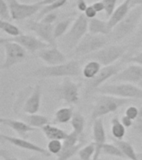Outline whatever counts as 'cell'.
I'll use <instances>...</instances> for the list:
<instances>
[{
    "label": "cell",
    "instance_id": "4dcf8cb0",
    "mask_svg": "<svg viewBox=\"0 0 142 160\" xmlns=\"http://www.w3.org/2000/svg\"><path fill=\"white\" fill-rule=\"evenodd\" d=\"M0 28L2 32L7 33V35L11 36V38H15L22 35V31L19 29V28L16 25L12 24L9 21H3L0 20Z\"/></svg>",
    "mask_w": 142,
    "mask_h": 160
},
{
    "label": "cell",
    "instance_id": "681fc988",
    "mask_svg": "<svg viewBox=\"0 0 142 160\" xmlns=\"http://www.w3.org/2000/svg\"><path fill=\"white\" fill-rule=\"evenodd\" d=\"M57 0H42L40 1V3L42 5V6H46V5H48L50 3H52V2H56Z\"/></svg>",
    "mask_w": 142,
    "mask_h": 160
},
{
    "label": "cell",
    "instance_id": "ee69618b",
    "mask_svg": "<svg viewBox=\"0 0 142 160\" xmlns=\"http://www.w3.org/2000/svg\"><path fill=\"white\" fill-rule=\"evenodd\" d=\"M85 16L88 18V19H92V18H95L97 14V12L95 10V8H93L92 5H89L88 7H87V10L85 11L84 12Z\"/></svg>",
    "mask_w": 142,
    "mask_h": 160
},
{
    "label": "cell",
    "instance_id": "ffe728a7",
    "mask_svg": "<svg viewBox=\"0 0 142 160\" xmlns=\"http://www.w3.org/2000/svg\"><path fill=\"white\" fill-rule=\"evenodd\" d=\"M130 2H131V0H125L121 4H120L118 7L116 8L113 13L110 16L107 22H108L109 28L111 29V31L121 20H123L126 17V15L130 12V8L131 7Z\"/></svg>",
    "mask_w": 142,
    "mask_h": 160
},
{
    "label": "cell",
    "instance_id": "603a6c76",
    "mask_svg": "<svg viewBox=\"0 0 142 160\" xmlns=\"http://www.w3.org/2000/svg\"><path fill=\"white\" fill-rule=\"evenodd\" d=\"M114 143L117 145L119 148L121 150L122 153L125 155V158L129 160H141L140 158L139 155L135 152L133 145L128 141L125 140H114Z\"/></svg>",
    "mask_w": 142,
    "mask_h": 160
},
{
    "label": "cell",
    "instance_id": "44dd1931",
    "mask_svg": "<svg viewBox=\"0 0 142 160\" xmlns=\"http://www.w3.org/2000/svg\"><path fill=\"white\" fill-rule=\"evenodd\" d=\"M88 32L94 35H108L111 32V29L107 21L95 18L89 20Z\"/></svg>",
    "mask_w": 142,
    "mask_h": 160
},
{
    "label": "cell",
    "instance_id": "f907efd6",
    "mask_svg": "<svg viewBox=\"0 0 142 160\" xmlns=\"http://www.w3.org/2000/svg\"><path fill=\"white\" fill-rule=\"evenodd\" d=\"M22 1H23V2H24L27 3V2H30V1H32V0H22Z\"/></svg>",
    "mask_w": 142,
    "mask_h": 160
},
{
    "label": "cell",
    "instance_id": "cb8c5ba5",
    "mask_svg": "<svg viewBox=\"0 0 142 160\" xmlns=\"http://www.w3.org/2000/svg\"><path fill=\"white\" fill-rule=\"evenodd\" d=\"M102 65L96 60H90L83 66L82 73L86 79L92 80L97 76L102 69Z\"/></svg>",
    "mask_w": 142,
    "mask_h": 160
},
{
    "label": "cell",
    "instance_id": "d6986e66",
    "mask_svg": "<svg viewBox=\"0 0 142 160\" xmlns=\"http://www.w3.org/2000/svg\"><path fill=\"white\" fill-rule=\"evenodd\" d=\"M0 123L4 126H7L14 132H16L17 134L22 138L26 137V135L28 132H34L37 130L33 127H31L25 121L17 119H12V118H0Z\"/></svg>",
    "mask_w": 142,
    "mask_h": 160
},
{
    "label": "cell",
    "instance_id": "e0dca14e",
    "mask_svg": "<svg viewBox=\"0 0 142 160\" xmlns=\"http://www.w3.org/2000/svg\"><path fill=\"white\" fill-rule=\"evenodd\" d=\"M42 99V85L38 83L35 86L28 97L26 98L22 105V110L27 114L37 113L41 107Z\"/></svg>",
    "mask_w": 142,
    "mask_h": 160
},
{
    "label": "cell",
    "instance_id": "816d5d0a",
    "mask_svg": "<svg viewBox=\"0 0 142 160\" xmlns=\"http://www.w3.org/2000/svg\"><path fill=\"white\" fill-rule=\"evenodd\" d=\"M98 160H107V159H105V158H99Z\"/></svg>",
    "mask_w": 142,
    "mask_h": 160
},
{
    "label": "cell",
    "instance_id": "277c9868",
    "mask_svg": "<svg viewBox=\"0 0 142 160\" xmlns=\"http://www.w3.org/2000/svg\"><path fill=\"white\" fill-rule=\"evenodd\" d=\"M96 92L100 94L111 95L125 99L142 100L141 88L128 82H114L102 85Z\"/></svg>",
    "mask_w": 142,
    "mask_h": 160
},
{
    "label": "cell",
    "instance_id": "d6a6232c",
    "mask_svg": "<svg viewBox=\"0 0 142 160\" xmlns=\"http://www.w3.org/2000/svg\"><path fill=\"white\" fill-rule=\"evenodd\" d=\"M102 153L111 157H117L121 158H125V155L122 153L121 150L115 143H106L102 148Z\"/></svg>",
    "mask_w": 142,
    "mask_h": 160
},
{
    "label": "cell",
    "instance_id": "c3c4849f",
    "mask_svg": "<svg viewBox=\"0 0 142 160\" xmlns=\"http://www.w3.org/2000/svg\"><path fill=\"white\" fill-rule=\"evenodd\" d=\"M138 5H141L142 6V0H131V2H130V6L131 7L138 6Z\"/></svg>",
    "mask_w": 142,
    "mask_h": 160
},
{
    "label": "cell",
    "instance_id": "8fae6325",
    "mask_svg": "<svg viewBox=\"0 0 142 160\" xmlns=\"http://www.w3.org/2000/svg\"><path fill=\"white\" fill-rule=\"evenodd\" d=\"M114 82H128L132 84L142 85V66L137 64L128 65L111 78Z\"/></svg>",
    "mask_w": 142,
    "mask_h": 160
},
{
    "label": "cell",
    "instance_id": "ac0fdd59",
    "mask_svg": "<svg viewBox=\"0 0 142 160\" xmlns=\"http://www.w3.org/2000/svg\"><path fill=\"white\" fill-rule=\"evenodd\" d=\"M37 57L47 64V66H54L67 62L65 54L57 47L47 48L37 52Z\"/></svg>",
    "mask_w": 142,
    "mask_h": 160
},
{
    "label": "cell",
    "instance_id": "30bf717a",
    "mask_svg": "<svg viewBox=\"0 0 142 160\" xmlns=\"http://www.w3.org/2000/svg\"><path fill=\"white\" fill-rule=\"evenodd\" d=\"M122 69V62H117L114 64L102 67L99 73L93 79L89 80L87 82V92H96L97 88L102 87L105 82L111 79Z\"/></svg>",
    "mask_w": 142,
    "mask_h": 160
},
{
    "label": "cell",
    "instance_id": "8992f818",
    "mask_svg": "<svg viewBox=\"0 0 142 160\" xmlns=\"http://www.w3.org/2000/svg\"><path fill=\"white\" fill-rule=\"evenodd\" d=\"M129 47L125 45H107L97 52L84 58L85 59L96 60L102 66H109L117 62L128 50Z\"/></svg>",
    "mask_w": 142,
    "mask_h": 160
},
{
    "label": "cell",
    "instance_id": "484cf974",
    "mask_svg": "<svg viewBox=\"0 0 142 160\" xmlns=\"http://www.w3.org/2000/svg\"><path fill=\"white\" fill-rule=\"evenodd\" d=\"M111 132L115 139L122 140L126 133V128L122 124L118 117L112 118L111 120Z\"/></svg>",
    "mask_w": 142,
    "mask_h": 160
},
{
    "label": "cell",
    "instance_id": "83f0119b",
    "mask_svg": "<svg viewBox=\"0 0 142 160\" xmlns=\"http://www.w3.org/2000/svg\"><path fill=\"white\" fill-rule=\"evenodd\" d=\"M83 144L84 142H81L75 146H63L62 151L57 155V160H69L73 156L78 153Z\"/></svg>",
    "mask_w": 142,
    "mask_h": 160
},
{
    "label": "cell",
    "instance_id": "7a4b0ae2",
    "mask_svg": "<svg viewBox=\"0 0 142 160\" xmlns=\"http://www.w3.org/2000/svg\"><path fill=\"white\" fill-rule=\"evenodd\" d=\"M142 19V6H135L126 17L112 29L111 37L115 41H121L137 30Z\"/></svg>",
    "mask_w": 142,
    "mask_h": 160
},
{
    "label": "cell",
    "instance_id": "4fadbf2b",
    "mask_svg": "<svg viewBox=\"0 0 142 160\" xmlns=\"http://www.w3.org/2000/svg\"><path fill=\"white\" fill-rule=\"evenodd\" d=\"M59 98L69 104H77L79 102V84L69 78H65L57 90Z\"/></svg>",
    "mask_w": 142,
    "mask_h": 160
},
{
    "label": "cell",
    "instance_id": "bcb514c9",
    "mask_svg": "<svg viewBox=\"0 0 142 160\" xmlns=\"http://www.w3.org/2000/svg\"><path fill=\"white\" fill-rule=\"evenodd\" d=\"M77 9L79 10L80 12H82L84 13L85 11L87 10V7H88V5H87L86 0H77Z\"/></svg>",
    "mask_w": 142,
    "mask_h": 160
},
{
    "label": "cell",
    "instance_id": "ba28073f",
    "mask_svg": "<svg viewBox=\"0 0 142 160\" xmlns=\"http://www.w3.org/2000/svg\"><path fill=\"white\" fill-rule=\"evenodd\" d=\"M107 42L108 38L105 35H94L87 32L76 47L74 53L79 57H86L107 46Z\"/></svg>",
    "mask_w": 142,
    "mask_h": 160
},
{
    "label": "cell",
    "instance_id": "f546056e",
    "mask_svg": "<svg viewBox=\"0 0 142 160\" xmlns=\"http://www.w3.org/2000/svg\"><path fill=\"white\" fill-rule=\"evenodd\" d=\"M70 122H71V126L72 128V131L80 136H82L84 132L85 125H86V120H85L84 116L81 112H76L74 113V116Z\"/></svg>",
    "mask_w": 142,
    "mask_h": 160
},
{
    "label": "cell",
    "instance_id": "f35d334b",
    "mask_svg": "<svg viewBox=\"0 0 142 160\" xmlns=\"http://www.w3.org/2000/svg\"><path fill=\"white\" fill-rule=\"evenodd\" d=\"M139 112L140 108H138L136 106H129L125 111V115L135 121L139 116Z\"/></svg>",
    "mask_w": 142,
    "mask_h": 160
},
{
    "label": "cell",
    "instance_id": "9a60e30c",
    "mask_svg": "<svg viewBox=\"0 0 142 160\" xmlns=\"http://www.w3.org/2000/svg\"><path fill=\"white\" fill-rule=\"evenodd\" d=\"M0 138H1V139L5 141V142H9L10 144L13 145L15 147L19 148H22V149L37 152V153H40V154L43 155V156H47V157L51 155V153L47 151V149H45L39 145L35 144V143L30 142L28 140H26L25 138L12 137V136L3 134V133L0 134Z\"/></svg>",
    "mask_w": 142,
    "mask_h": 160
},
{
    "label": "cell",
    "instance_id": "7c38bea8",
    "mask_svg": "<svg viewBox=\"0 0 142 160\" xmlns=\"http://www.w3.org/2000/svg\"><path fill=\"white\" fill-rule=\"evenodd\" d=\"M30 31L35 32L40 39L47 42L51 47H57V42L54 37V26L43 23L40 21L30 20L26 24Z\"/></svg>",
    "mask_w": 142,
    "mask_h": 160
},
{
    "label": "cell",
    "instance_id": "d590c367",
    "mask_svg": "<svg viewBox=\"0 0 142 160\" xmlns=\"http://www.w3.org/2000/svg\"><path fill=\"white\" fill-rule=\"evenodd\" d=\"M0 19L3 21L12 19L9 6L5 0H0Z\"/></svg>",
    "mask_w": 142,
    "mask_h": 160
},
{
    "label": "cell",
    "instance_id": "e575fe53",
    "mask_svg": "<svg viewBox=\"0 0 142 160\" xmlns=\"http://www.w3.org/2000/svg\"><path fill=\"white\" fill-rule=\"evenodd\" d=\"M62 148H63V142H62V140H49L47 143V149L51 154L57 156L62 151Z\"/></svg>",
    "mask_w": 142,
    "mask_h": 160
},
{
    "label": "cell",
    "instance_id": "1f68e13d",
    "mask_svg": "<svg viewBox=\"0 0 142 160\" xmlns=\"http://www.w3.org/2000/svg\"><path fill=\"white\" fill-rule=\"evenodd\" d=\"M67 1H68V0H57V1L52 2V3H50V4L48 5L43 6V7L42 8V9L40 10L38 18H42V17H44L45 15L47 14V13L55 12L57 9H58L60 8H62V6H64V5L67 2Z\"/></svg>",
    "mask_w": 142,
    "mask_h": 160
},
{
    "label": "cell",
    "instance_id": "b9f144b4",
    "mask_svg": "<svg viewBox=\"0 0 142 160\" xmlns=\"http://www.w3.org/2000/svg\"><path fill=\"white\" fill-rule=\"evenodd\" d=\"M126 60L127 62H130V63H134V64L142 66V52H138L135 55H133V56L127 58Z\"/></svg>",
    "mask_w": 142,
    "mask_h": 160
},
{
    "label": "cell",
    "instance_id": "5b68a950",
    "mask_svg": "<svg viewBox=\"0 0 142 160\" xmlns=\"http://www.w3.org/2000/svg\"><path fill=\"white\" fill-rule=\"evenodd\" d=\"M88 23L89 19L84 13H81L77 16L69 30L62 37V43L66 48L74 51L81 40L88 32Z\"/></svg>",
    "mask_w": 142,
    "mask_h": 160
},
{
    "label": "cell",
    "instance_id": "4316f807",
    "mask_svg": "<svg viewBox=\"0 0 142 160\" xmlns=\"http://www.w3.org/2000/svg\"><path fill=\"white\" fill-rule=\"evenodd\" d=\"M24 121L31 127L35 128H42L45 125L49 123V119L46 116L38 113L27 114L24 117Z\"/></svg>",
    "mask_w": 142,
    "mask_h": 160
},
{
    "label": "cell",
    "instance_id": "7bdbcfd3",
    "mask_svg": "<svg viewBox=\"0 0 142 160\" xmlns=\"http://www.w3.org/2000/svg\"><path fill=\"white\" fill-rule=\"evenodd\" d=\"M0 155L2 160H19L17 157H15L14 155H12L9 151L2 148L0 151Z\"/></svg>",
    "mask_w": 142,
    "mask_h": 160
},
{
    "label": "cell",
    "instance_id": "74e56055",
    "mask_svg": "<svg viewBox=\"0 0 142 160\" xmlns=\"http://www.w3.org/2000/svg\"><path fill=\"white\" fill-rule=\"evenodd\" d=\"M105 4V12L107 16L110 17L116 9L117 0H102Z\"/></svg>",
    "mask_w": 142,
    "mask_h": 160
},
{
    "label": "cell",
    "instance_id": "8d00e7d4",
    "mask_svg": "<svg viewBox=\"0 0 142 160\" xmlns=\"http://www.w3.org/2000/svg\"><path fill=\"white\" fill-rule=\"evenodd\" d=\"M142 45V19L140 21L139 27L137 28L135 35L134 39L132 41L131 48L132 49H135L138 48Z\"/></svg>",
    "mask_w": 142,
    "mask_h": 160
},
{
    "label": "cell",
    "instance_id": "7402d4cb",
    "mask_svg": "<svg viewBox=\"0 0 142 160\" xmlns=\"http://www.w3.org/2000/svg\"><path fill=\"white\" fill-rule=\"evenodd\" d=\"M41 129H42V132H43L46 138H47L48 140L57 139L63 141L64 139H66V138L68 135V132L57 126L50 124V123L45 125Z\"/></svg>",
    "mask_w": 142,
    "mask_h": 160
},
{
    "label": "cell",
    "instance_id": "f6af8a7d",
    "mask_svg": "<svg viewBox=\"0 0 142 160\" xmlns=\"http://www.w3.org/2000/svg\"><path fill=\"white\" fill-rule=\"evenodd\" d=\"M121 121L122 124L124 125L126 128H132L133 127V124H134V121L130 119V118H129L128 117H126L125 115L122 116L121 118Z\"/></svg>",
    "mask_w": 142,
    "mask_h": 160
},
{
    "label": "cell",
    "instance_id": "5bb4252c",
    "mask_svg": "<svg viewBox=\"0 0 142 160\" xmlns=\"http://www.w3.org/2000/svg\"><path fill=\"white\" fill-rule=\"evenodd\" d=\"M7 39L17 42L30 52H38L41 50L51 47L39 38L30 34H22L15 38H7Z\"/></svg>",
    "mask_w": 142,
    "mask_h": 160
},
{
    "label": "cell",
    "instance_id": "52a82bcc",
    "mask_svg": "<svg viewBox=\"0 0 142 160\" xmlns=\"http://www.w3.org/2000/svg\"><path fill=\"white\" fill-rule=\"evenodd\" d=\"M0 44L3 48L5 52L4 61L1 65V69H8L17 63L23 62L27 58V51L17 42L1 38Z\"/></svg>",
    "mask_w": 142,
    "mask_h": 160
},
{
    "label": "cell",
    "instance_id": "836d02e7",
    "mask_svg": "<svg viewBox=\"0 0 142 160\" xmlns=\"http://www.w3.org/2000/svg\"><path fill=\"white\" fill-rule=\"evenodd\" d=\"M95 144L94 142H90L89 144L82 147L78 152L77 155L81 160H92L95 154Z\"/></svg>",
    "mask_w": 142,
    "mask_h": 160
},
{
    "label": "cell",
    "instance_id": "3957f363",
    "mask_svg": "<svg viewBox=\"0 0 142 160\" xmlns=\"http://www.w3.org/2000/svg\"><path fill=\"white\" fill-rule=\"evenodd\" d=\"M130 101L131 100L121 98L111 95L100 94L96 98V102L91 115V119L94 122L95 120L101 118L105 115L116 112L120 108L130 103Z\"/></svg>",
    "mask_w": 142,
    "mask_h": 160
},
{
    "label": "cell",
    "instance_id": "6da1fadb",
    "mask_svg": "<svg viewBox=\"0 0 142 160\" xmlns=\"http://www.w3.org/2000/svg\"><path fill=\"white\" fill-rule=\"evenodd\" d=\"M81 72V65L77 60H71L64 63L54 66H42L31 72L33 77L46 78H70L77 77Z\"/></svg>",
    "mask_w": 142,
    "mask_h": 160
},
{
    "label": "cell",
    "instance_id": "f1b7e54d",
    "mask_svg": "<svg viewBox=\"0 0 142 160\" xmlns=\"http://www.w3.org/2000/svg\"><path fill=\"white\" fill-rule=\"evenodd\" d=\"M73 18H67L66 19L62 20L61 22H57L56 26H54V37L55 38H59L63 37L67 31L69 30L72 24L74 22Z\"/></svg>",
    "mask_w": 142,
    "mask_h": 160
},
{
    "label": "cell",
    "instance_id": "9c48e42d",
    "mask_svg": "<svg viewBox=\"0 0 142 160\" xmlns=\"http://www.w3.org/2000/svg\"><path fill=\"white\" fill-rule=\"evenodd\" d=\"M11 17L13 20H23L36 14L43 7L40 2L35 3L19 2L17 0H7Z\"/></svg>",
    "mask_w": 142,
    "mask_h": 160
},
{
    "label": "cell",
    "instance_id": "d4e9b609",
    "mask_svg": "<svg viewBox=\"0 0 142 160\" xmlns=\"http://www.w3.org/2000/svg\"><path fill=\"white\" fill-rule=\"evenodd\" d=\"M74 108L73 107L61 108L55 112L54 122L64 124L68 122H71L74 116Z\"/></svg>",
    "mask_w": 142,
    "mask_h": 160
},
{
    "label": "cell",
    "instance_id": "7dc6e473",
    "mask_svg": "<svg viewBox=\"0 0 142 160\" xmlns=\"http://www.w3.org/2000/svg\"><path fill=\"white\" fill-rule=\"evenodd\" d=\"M92 5L93 6L95 10L97 12V13H98V12H102V11H105V4H104V2H102V1H97V2H95Z\"/></svg>",
    "mask_w": 142,
    "mask_h": 160
},
{
    "label": "cell",
    "instance_id": "2e32d148",
    "mask_svg": "<svg viewBox=\"0 0 142 160\" xmlns=\"http://www.w3.org/2000/svg\"><path fill=\"white\" fill-rule=\"evenodd\" d=\"M92 133H93L95 148H96L92 160H98L100 158V155L102 153V148L106 144V139H107L104 123L102 118H98L93 122Z\"/></svg>",
    "mask_w": 142,
    "mask_h": 160
},
{
    "label": "cell",
    "instance_id": "60d3db41",
    "mask_svg": "<svg viewBox=\"0 0 142 160\" xmlns=\"http://www.w3.org/2000/svg\"><path fill=\"white\" fill-rule=\"evenodd\" d=\"M57 13H55L54 12H50V13H47L44 16V17H42L41 19H40V22H43V23H46V24H49V25H52L53 24V22L57 20Z\"/></svg>",
    "mask_w": 142,
    "mask_h": 160
},
{
    "label": "cell",
    "instance_id": "ab89813d",
    "mask_svg": "<svg viewBox=\"0 0 142 160\" xmlns=\"http://www.w3.org/2000/svg\"><path fill=\"white\" fill-rule=\"evenodd\" d=\"M132 128L138 134H142V107L140 108L139 116L134 121Z\"/></svg>",
    "mask_w": 142,
    "mask_h": 160
}]
</instances>
